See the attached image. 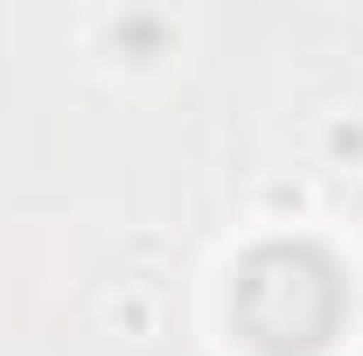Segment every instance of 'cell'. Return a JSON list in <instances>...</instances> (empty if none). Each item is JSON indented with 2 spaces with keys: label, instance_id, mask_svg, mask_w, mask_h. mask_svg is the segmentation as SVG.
Wrapping results in <instances>:
<instances>
[{
  "label": "cell",
  "instance_id": "cell-1",
  "mask_svg": "<svg viewBox=\"0 0 363 356\" xmlns=\"http://www.w3.org/2000/svg\"><path fill=\"white\" fill-rule=\"evenodd\" d=\"M238 314H245L252 343H266V350H315L335 328V314H342V287H335V272L321 266L315 252L279 245V252H259L245 266Z\"/></svg>",
  "mask_w": 363,
  "mask_h": 356
}]
</instances>
